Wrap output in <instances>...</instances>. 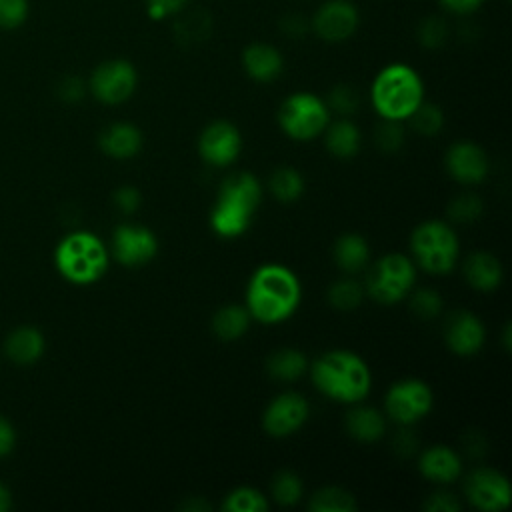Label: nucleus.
<instances>
[{"label":"nucleus","instance_id":"nucleus-7","mask_svg":"<svg viewBox=\"0 0 512 512\" xmlns=\"http://www.w3.org/2000/svg\"><path fill=\"white\" fill-rule=\"evenodd\" d=\"M366 268L368 274L364 280V290L374 302L382 306L398 304L416 286L418 268L408 254L388 252Z\"/></svg>","mask_w":512,"mask_h":512},{"label":"nucleus","instance_id":"nucleus-27","mask_svg":"<svg viewBox=\"0 0 512 512\" xmlns=\"http://www.w3.org/2000/svg\"><path fill=\"white\" fill-rule=\"evenodd\" d=\"M252 316L244 304H224L212 316V332L222 342L240 340L250 328Z\"/></svg>","mask_w":512,"mask_h":512},{"label":"nucleus","instance_id":"nucleus-36","mask_svg":"<svg viewBox=\"0 0 512 512\" xmlns=\"http://www.w3.org/2000/svg\"><path fill=\"white\" fill-rule=\"evenodd\" d=\"M484 212V202L480 196L472 192H464L456 198L446 208V216L452 224H472L476 222Z\"/></svg>","mask_w":512,"mask_h":512},{"label":"nucleus","instance_id":"nucleus-8","mask_svg":"<svg viewBox=\"0 0 512 512\" xmlns=\"http://www.w3.org/2000/svg\"><path fill=\"white\" fill-rule=\"evenodd\" d=\"M330 122V108L326 100L314 92H294L286 96L278 108V126L282 132L298 142L318 138Z\"/></svg>","mask_w":512,"mask_h":512},{"label":"nucleus","instance_id":"nucleus-20","mask_svg":"<svg viewBox=\"0 0 512 512\" xmlns=\"http://www.w3.org/2000/svg\"><path fill=\"white\" fill-rule=\"evenodd\" d=\"M98 146L106 156L114 160H130L142 150L144 136L136 124L120 120V122L108 124L100 132Z\"/></svg>","mask_w":512,"mask_h":512},{"label":"nucleus","instance_id":"nucleus-10","mask_svg":"<svg viewBox=\"0 0 512 512\" xmlns=\"http://www.w3.org/2000/svg\"><path fill=\"white\" fill-rule=\"evenodd\" d=\"M138 84V72L130 60L110 58L98 64L88 80V90L92 96L108 106L126 102Z\"/></svg>","mask_w":512,"mask_h":512},{"label":"nucleus","instance_id":"nucleus-4","mask_svg":"<svg viewBox=\"0 0 512 512\" xmlns=\"http://www.w3.org/2000/svg\"><path fill=\"white\" fill-rule=\"evenodd\" d=\"M370 100L382 120L406 122L424 102V82L412 66L392 62L374 76Z\"/></svg>","mask_w":512,"mask_h":512},{"label":"nucleus","instance_id":"nucleus-48","mask_svg":"<svg viewBox=\"0 0 512 512\" xmlns=\"http://www.w3.org/2000/svg\"><path fill=\"white\" fill-rule=\"evenodd\" d=\"M438 2H440V6L446 8L448 12L460 14V16L472 14V12H476V10L484 4V0H438Z\"/></svg>","mask_w":512,"mask_h":512},{"label":"nucleus","instance_id":"nucleus-16","mask_svg":"<svg viewBox=\"0 0 512 512\" xmlns=\"http://www.w3.org/2000/svg\"><path fill=\"white\" fill-rule=\"evenodd\" d=\"M442 336L452 354L470 358L484 348L486 326L478 314L470 310H454L444 322Z\"/></svg>","mask_w":512,"mask_h":512},{"label":"nucleus","instance_id":"nucleus-44","mask_svg":"<svg viewBox=\"0 0 512 512\" xmlns=\"http://www.w3.org/2000/svg\"><path fill=\"white\" fill-rule=\"evenodd\" d=\"M392 450L402 458L414 456L418 452V438L414 436L410 426H400V430L392 438Z\"/></svg>","mask_w":512,"mask_h":512},{"label":"nucleus","instance_id":"nucleus-23","mask_svg":"<svg viewBox=\"0 0 512 512\" xmlns=\"http://www.w3.org/2000/svg\"><path fill=\"white\" fill-rule=\"evenodd\" d=\"M332 260L344 274H358L370 264V244L358 232H344L334 240Z\"/></svg>","mask_w":512,"mask_h":512},{"label":"nucleus","instance_id":"nucleus-34","mask_svg":"<svg viewBox=\"0 0 512 512\" xmlns=\"http://www.w3.org/2000/svg\"><path fill=\"white\" fill-rule=\"evenodd\" d=\"M406 298H408V306H410L412 314L418 316L420 320H434L444 310V298L440 296L438 290H434L430 286L412 288Z\"/></svg>","mask_w":512,"mask_h":512},{"label":"nucleus","instance_id":"nucleus-25","mask_svg":"<svg viewBox=\"0 0 512 512\" xmlns=\"http://www.w3.org/2000/svg\"><path fill=\"white\" fill-rule=\"evenodd\" d=\"M322 134H324L326 150L334 158L348 160V158H354L360 150L362 134L350 118H340V120H334V122L330 120Z\"/></svg>","mask_w":512,"mask_h":512},{"label":"nucleus","instance_id":"nucleus-41","mask_svg":"<svg viewBox=\"0 0 512 512\" xmlns=\"http://www.w3.org/2000/svg\"><path fill=\"white\" fill-rule=\"evenodd\" d=\"M422 508L426 512H458L462 508V502L458 500L456 494H452L444 488H438L436 492L426 496Z\"/></svg>","mask_w":512,"mask_h":512},{"label":"nucleus","instance_id":"nucleus-35","mask_svg":"<svg viewBox=\"0 0 512 512\" xmlns=\"http://www.w3.org/2000/svg\"><path fill=\"white\" fill-rule=\"evenodd\" d=\"M406 122H410V126L422 136H436L442 132L446 118L438 104L422 102Z\"/></svg>","mask_w":512,"mask_h":512},{"label":"nucleus","instance_id":"nucleus-42","mask_svg":"<svg viewBox=\"0 0 512 512\" xmlns=\"http://www.w3.org/2000/svg\"><path fill=\"white\" fill-rule=\"evenodd\" d=\"M112 200H114V204H116V208H118L120 212L132 214V212H136L138 206L142 204V194H140V190H138L136 186L124 184V186H120V188L114 190Z\"/></svg>","mask_w":512,"mask_h":512},{"label":"nucleus","instance_id":"nucleus-12","mask_svg":"<svg viewBox=\"0 0 512 512\" xmlns=\"http://www.w3.org/2000/svg\"><path fill=\"white\" fill-rule=\"evenodd\" d=\"M310 418V402L296 390H284L274 396L262 412V428L272 438L296 434Z\"/></svg>","mask_w":512,"mask_h":512},{"label":"nucleus","instance_id":"nucleus-43","mask_svg":"<svg viewBox=\"0 0 512 512\" xmlns=\"http://www.w3.org/2000/svg\"><path fill=\"white\" fill-rule=\"evenodd\" d=\"M188 2L190 0H146V12L152 20H164L182 12Z\"/></svg>","mask_w":512,"mask_h":512},{"label":"nucleus","instance_id":"nucleus-46","mask_svg":"<svg viewBox=\"0 0 512 512\" xmlns=\"http://www.w3.org/2000/svg\"><path fill=\"white\" fill-rule=\"evenodd\" d=\"M462 450L472 456V458H480L484 452H486V440L482 436L480 430H474V432H466L462 436Z\"/></svg>","mask_w":512,"mask_h":512},{"label":"nucleus","instance_id":"nucleus-11","mask_svg":"<svg viewBox=\"0 0 512 512\" xmlns=\"http://www.w3.org/2000/svg\"><path fill=\"white\" fill-rule=\"evenodd\" d=\"M466 502L482 512H502L512 502V488L506 474L490 466H478L464 478Z\"/></svg>","mask_w":512,"mask_h":512},{"label":"nucleus","instance_id":"nucleus-14","mask_svg":"<svg viewBox=\"0 0 512 512\" xmlns=\"http://www.w3.org/2000/svg\"><path fill=\"white\" fill-rule=\"evenodd\" d=\"M242 152V134L230 120H214L198 136L200 158L214 168H226Z\"/></svg>","mask_w":512,"mask_h":512},{"label":"nucleus","instance_id":"nucleus-21","mask_svg":"<svg viewBox=\"0 0 512 512\" xmlns=\"http://www.w3.org/2000/svg\"><path fill=\"white\" fill-rule=\"evenodd\" d=\"M242 68L256 82H274L284 70L280 50L266 42H252L242 52Z\"/></svg>","mask_w":512,"mask_h":512},{"label":"nucleus","instance_id":"nucleus-47","mask_svg":"<svg viewBox=\"0 0 512 512\" xmlns=\"http://www.w3.org/2000/svg\"><path fill=\"white\" fill-rule=\"evenodd\" d=\"M16 446V430L10 424V420H6L4 416H0V458L8 456Z\"/></svg>","mask_w":512,"mask_h":512},{"label":"nucleus","instance_id":"nucleus-6","mask_svg":"<svg viewBox=\"0 0 512 512\" xmlns=\"http://www.w3.org/2000/svg\"><path fill=\"white\" fill-rule=\"evenodd\" d=\"M410 258L416 268L432 274H450L460 260V240L452 224L430 218L420 222L410 234Z\"/></svg>","mask_w":512,"mask_h":512},{"label":"nucleus","instance_id":"nucleus-29","mask_svg":"<svg viewBox=\"0 0 512 512\" xmlns=\"http://www.w3.org/2000/svg\"><path fill=\"white\" fill-rule=\"evenodd\" d=\"M268 188L278 202L290 204L304 194L306 182L302 172L294 166H278L268 178Z\"/></svg>","mask_w":512,"mask_h":512},{"label":"nucleus","instance_id":"nucleus-17","mask_svg":"<svg viewBox=\"0 0 512 512\" xmlns=\"http://www.w3.org/2000/svg\"><path fill=\"white\" fill-rule=\"evenodd\" d=\"M360 24L358 8L350 0H328L314 14L310 26L324 42L348 40Z\"/></svg>","mask_w":512,"mask_h":512},{"label":"nucleus","instance_id":"nucleus-40","mask_svg":"<svg viewBox=\"0 0 512 512\" xmlns=\"http://www.w3.org/2000/svg\"><path fill=\"white\" fill-rule=\"evenodd\" d=\"M28 0H0V28L14 30L28 18Z\"/></svg>","mask_w":512,"mask_h":512},{"label":"nucleus","instance_id":"nucleus-26","mask_svg":"<svg viewBox=\"0 0 512 512\" xmlns=\"http://www.w3.org/2000/svg\"><path fill=\"white\" fill-rule=\"evenodd\" d=\"M308 358L300 348L282 346L266 358V372L278 382H296L308 372Z\"/></svg>","mask_w":512,"mask_h":512},{"label":"nucleus","instance_id":"nucleus-22","mask_svg":"<svg viewBox=\"0 0 512 512\" xmlns=\"http://www.w3.org/2000/svg\"><path fill=\"white\" fill-rule=\"evenodd\" d=\"M352 408L344 416V428L346 432L364 444L378 442L386 434V416L374 406H366L362 402L350 404Z\"/></svg>","mask_w":512,"mask_h":512},{"label":"nucleus","instance_id":"nucleus-2","mask_svg":"<svg viewBox=\"0 0 512 512\" xmlns=\"http://www.w3.org/2000/svg\"><path fill=\"white\" fill-rule=\"evenodd\" d=\"M314 388L340 404L364 402L372 390V372L366 360L346 348L322 352L310 366Z\"/></svg>","mask_w":512,"mask_h":512},{"label":"nucleus","instance_id":"nucleus-49","mask_svg":"<svg viewBox=\"0 0 512 512\" xmlns=\"http://www.w3.org/2000/svg\"><path fill=\"white\" fill-rule=\"evenodd\" d=\"M282 30L288 34V36H300L302 32H306V20L302 16H286L282 20Z\"/></svg>","mask_w":512,"mask_h":512},{"label":"nucleus","instance_id":"nucleus-39","mask_svg":"<svg viewBox=\"0 0 512 512\" xmlns=\"http://www.w3.org/2000/svg\"><path fill=\"white\" fill-rule=\"evenodd\" d=\"M448 38V26L442 18L430 16L418 26V42L426 48H440Z\"/></svg>","mask_w":512,"mask_h":512},{"label":"nucleus","instance_id":"nucleus-50","mask_svg":"<svg viewBox=\"0 0 512 512\" xmlns=\"http://www.w3.org/2000/svg\"><path fill=\"white\" fill-rule=\"evenodd\" d=\"M10 508H12V494L4 484H0V512H6Z\"/></svg>","mask_w":512,"mask_h":512},{"label":"nucleus","instance_id":"nucleus-9","mask_svg":"<svg viewBox=\"0 0 512 512\" xmlns=\"http://www.w3.org/2000/svg\"><path fill=\"white\" fill-rule=\"evenodd\" d=\"M434 408V392L422 378H402L390 384L384 396V414L398 426L424 420Z\"/></svg>","mask_w":512,"mask_h":512},{"label":"nucleus","instance_id":"nucleus-38","mask_svg":"<svg viewBox=\"0 0 512 512\" xmlns=\"http://www.w3.org/2000/svg\"><path fill=\"white\" fill-rule=\"evenodd\" d=\"M374 144L382 152H396L404 144V128L402 122L382 120L374 130Z\"/></svg>","mask_w":512,"mask_h":512},{"label":"nucleus","instance_id":"nucleus-13","mask_svg":"<svg viewBox=\"0 0 512 512\" xmlns=\"http://www.w3.org/2000/svg\"><path fill=\"white\" fill-rule=\"evenodd\" d=\"M158 248L160 244L156 234L142 224L124 222V224H118L112 232L110 252L114 260L122 266H128V268L144 266L156 258Z\"/></svg>","mask_w":512,"mask_h":512},{"label":"nucleus","instance_id":"nucleus-33","mask_svg":"<svg viewBox=\"0 0 512 512\" xmlns=\"http://www.w3.org/2000/svg\"><path fill=\"white\" fill-rule=\"evenodd\" d=\"M268 508V496L254 486H236L222 500V510L226 512H266Z\"/></svg>","mask_w":512,"mask_h":512},{"label":"nucleus","instance_id":"nucleus-45","mask_svg":"<svg viewBox=\"0 0 512 512\" xmlns=\"http://www.w3.org/2000/svg\"><path fill=\"white\" fill-rule=\"evenodd\" d=\"M84 92H86V86L78 76H68L58 84V96L64 102H78L82 100Z\"/></svg>","mask_w":512,"mask_h":512},{"label":"nucleus","instance_id":"nucleus-37","mask_svg":"<svg viewBox=\"0 0 512 512\" xmlns=\"http://www.w3.org/2000/svg\"><path fill=\"white\" fill-rule=\"evenodd\" d=\"M326 104H328L330 112H336L340 118H348L360 108V94L354 86L336 84L330 90V94L326 98Z\"/></svg>","mask_w":512,"mask_h":512},{"label":"nucleus","instance_id":"nucleus-24","mask_svg":"<svg viewBox=\"0 0 512 512\" xmlns=\"http://www.w3.org/2000/svg\"><path fill=\"white\" fill-rule=\"evenodd\" d=\"M46 348L44 334L34 326H18L6 336L4 352L14 364H34L42 358Z\"/></svg>","mask_w":512,"mask_h":512},{"label":"nucleus","instance_id":"nucleus-15","mask_svg":"<svg viewBox=\"0 0 512 512\" xmlns=\"http://www.w3.org/2000/svg\"><path fill=\"white\" fill-rule=\"evenodd\" d=\"M444 166L450 178L464 186H476L486 180L490 162L484 148L474 140H456L444 156Z\"/></svg>","mask_w":512,"mask_h":512},{"label":"nucleus","instance_id":"nucleus-32","mask_svg":"<svg viewBox=\"0 0 512 512\" xmlns=\"http://www.w3.org/2000/svg\"><path fill=\"white\" fill-rule=\"evenodd\" d=\"M270 498L280 506H296L304 498V482L294 470H278L270 482Z\"/></svg>","mask_w":512,"mask_h":512},{"label":"nucleus","instance_id":"nucleus-18","mask_svg":"<svg viewBox=\"0 0 512 512\" xmlns=\"http://www.w3.org/2000/svg\"><path fill=\"white\" fill-rule=\"evenodd\" d=\"M418 472L432 484L446 486L456 482L464 472L460 452L446 444H434L418 454Z\"/></svg>","mask_w":512,"mask_h":512},{"label":"nucleus","instance_id":"nucleus-30","mask_svg":"<svg viewBox=\"0 0 512 512\" xmlns=\"http://www.w3.org/2000/svg\"><path fill=\"white\" fill-rule=\"evenodd\" d=\"M364 284L358 282L352 274H346L338 280H334L326 290V300L334 310L350 312L356 310L364 300Z\"/></svg>","mask_w":512,"mask_h":512},{"label":"nucleus","instance_id":"nucleus-31","mask_svg":"<svg viewBox=\"0 0 512 512\" xmlns=\"http://www.w3.org/2000/svg\"><path fill=\"white\" fill-rule=\"evenodd\" d=\"M356 508L354 494L342 486H322L308 498L312 512H354Z\"/></svg>","mask_w":512,"mask_h":512},{"label":"nucleus","instance_id":"nucleus-1","mask_svg":"<svg viewBox=\"0 0 512 512\" xmlns=\"http://www.w3.org/2000/svg\"><path fill=\"white\" fill-rule=\"evenodd\" d=\"M302 300V284L296 272L278 262L260 264L248 278L244 306L252 320L274 326L294 316Z\"/></svg>","mask_w":512,"mask_h":512},{"label":"nucleus","instance_id":"nucleus-5","mask_svg":"<svg viewBox=\"0 0 512 512\" xmlns=\"http://www.w3.org/2000/svg\"><path fill=\"white\" fill-rule=\"evenodd\" d=\"M58 274L76 286L98 282L110 264V250L104 240L90 230L68 232L54 250Z\"/></svg>","mask_w":512,"mask_h":512},{"label":"nucleus","instance_id":"nucleus-28","mask_svg":"<svg viewBox=\"0 0 512 512\" xmlns=\"http://www.w3.org/2000/svg\"><path fill=\"white\" fill-rule=\"evenodd\" d=\"M180 18L174 22V38L178 44L192 46L200 44L210 36L212 20L210 14L202 8H194L190 12H178Z\"/></svg>","mask_w":512,"mask_h":512},{"label":"nucleus","instance_id":"nucleus-3","mask_svg":"<svg viewBox=\"0 0 512 512\" xmlns=\"http://www.w3.org/2000/svg\"><path fill=\"white\" fill-rule=\"evenodd\" d=\"M262 200V184L252 172H234L226 176L210 210V228L220 238L232 240L242 236L260 206Z\"/></svg>","mask_w":512,"mask_h":512},{"label":"nucleus","instance_id":"nucleus-19","mask_svg":"<svg viewBox=\"0 0 512 512\" xmlns=\"http://www.w3.org/2000/svg\"><path fill=\"white\" fill-rule=\"evenodd\" d=\"M462 274L468 286L476 292H494L504 280V268L496 254L488 250H474L462 262Z\"/></svg>","mask_w":512,"mask_h":512}]
</instances>
